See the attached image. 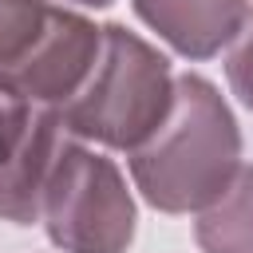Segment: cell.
<instances>
[{"instance_id":"obj_1","label":"cell","mask_w":253,"mask_h":253,"mask_svg":"<svg viewBox=\"0 0 253 253\" xmlns=\"http://www.w3.org/2000/svg\"><path fill=\"white\" fill-rule=\"evenodd\" d=\"M130 182L158 213H198L241 170V126L225 95L198 71L174 79L158 130L126 154Z\"/></svg>"},{"instance_id":"obj_2","label":"cell","mask_w":253,"mask_h":253,"mask_svg":"<svg viewBox=\"0 0 253 253\" xmlns=\"http://www.w3.org/2000/svg\"><path fill=\"white\" fill-rule=\"evenodd\" d=\"M174 79L170 59L154 43L123 24H103V43L83 87L55 111L71 138L130 154L166 119Z\"/></svg>"},{"instance_id":"obj_3","label":"cell","mask_w":253,"mask_h":253,"mask_svg":"<svg viewBox=\"0 0 253 253\" xmlns=\"http://www.w3.org/2000/svg\"><path fill=\"white\" fill-rule=\"evenodd\" d=\"M40 225L59 253H126L138 206L115 158L71 138L43 190Z\"/></svg>"},{"instance_id":"obj_4","label":"cell","mask_w":253,"mask_h":253,"mask_svg":"<svg viewBox=\"0 0 253 253\" xmlns=\"http://www.w3.org/2000/svg\"><path fill=\"white\" fill-rule=\"evenodd\" d=\"M71 142L55 107H36L16 146L0 158V221L36 225L51 170Z\"/></svg>"},{"instance_id":"obj_5","label":"cell","mask_w":253,"mask_h":253,"mask_svg":"<svg viewBox=\"0 0 253 253\" xmlns=\"http://www.w3.org/2000/svg\"><path fill=\"white\" fill-rule=\"evenodd\" d=\"M253 0H130L134 16L182 59L202 63L233 43Z\"/></svg>"},{"instance_id":"obj_6","label":"cell","mask_w":253,"mask_h":253,"mask_svg":"<svg viewBox=\"0 0 253 253\" xmlns=\"http://www.w3.org/2000/svg\"><path fill=\"white\" fill-rule=\"evenodd\" d=\"M71 4L55 0H0V83L24 95L40 59L55 43Z\"/></svg>"},{"instance_id":"obj_7","label":"cell","mask_w":253,"mask_h":253,"mask_svg":"<svg viewBox=\"0 0 253 253\" xmlns=\"http://www.w3.org/2000/svg\"><path fill=\"white\" fill-rule=\"evenodd\" d=\"M194 241L202 253H253V162H241L229 186L194 213Z\"/></svg>"},{"instance_id":"obj_8","label":"cell","mask_w":253,"mask_h":253,"mask_svg":"<svg viewBox=\"0 0 253 253\" xmlns=\"http://www.w3.org/2000/svg\"><path fill=\"white\" fill-rule=\"evenodd\" d=\"M225 79H229V91L237 95V103L245 111H253V4H249L241 32L225 47Z\"/></svg>"},{"instance_id":"obj_9","label":"cell","mask_w":253,"mask_h":253,"mask_svg":"<svg viewBox=\"0 0 253 253\" xmlns=\"http://www.w3.org/2000/svg\"><path fill=\"white\" fill-rule=\"evenodd\" d=\"M32 111H36V103H28L24 95H16L12 87L0 83V158H4V154L16 146V138L24 134Z\"/></svg>"},{"instance_id":"obj_10","label":"cell","mask_w":253,"mask_h":253,"mask_svg":"<svg viewBox=\"0 0 253 253\" xmlns=\"http://www.w3.org/2000/svg\"><path fill=\"white\" fill-rule=\"evenodd\" d=\"M63 4H79V8H107L115 0H63Z\"/></svg>"}]
</instances>
